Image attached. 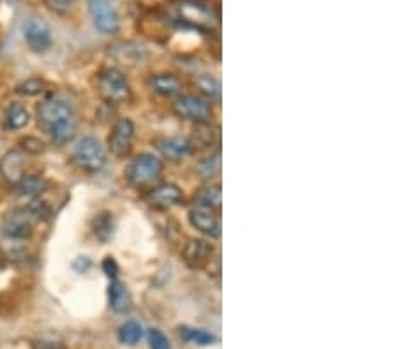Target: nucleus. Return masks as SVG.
Masks as SVG:
<instances>
[{
  "mask_svg": "<svg viewBox=\"0 0 397 349\" xmlns=\"http://www.w3.org/2000/svg\"><path fill=\"white\" fill-rule=\"evenodd\" d=\"M90 16L94 25L104 34H113L118 30V13L110 0H89Z\"/></svg>",
  "mask_w": 397,
  "mask_h": 349,
  "instance_id": "7",
  "label": "nucleus"
},
{
  "mask_svg": "<svg viewBox=\"0 0 397 349\" xmlns=\"http://www.w3.org/2000/svg\"><path fill=\"white\" fill-rule=\"evenodd\" d=\"M34 349H60V348L53 343H46V341H41V343H35Z\"/></svg>",
  "mask_w": 397,
  "mask_h": 349,
  "instance_id": "32",
  "label": "nucleus"
},
{
  "mask_svg": "<svg viewBox=\"0 0 397 349\" xmlns=\"http://www.w3.org/2000/svg\"><path fill=\"white\" fill-rule=\"evenodd\" d=\"M172 14L179 23L201 32H212L219 23L218 13L207 0H179L173 4Z\"/></svg>",
  "mask_w": 397,
  "mask_h": 349,
  "instance_id": "1",
  "label": "nucleus"
},
{
  "mask_svg": "<svg viewBox=\"0 0 397 349\" xmlns=\"http://www.w3.org/2000/svg\"><path fill=\"white\" fill-rule=\"evenodd\" d=\"M115 57H117V60H121L122 64L136 66V64H142L143 50L142 46H136L133 45V42H124V45L121 46H115Z\"/></svg>",
  "mask_w": 397,
  "mask_h": 349,
  "instance_id": "21",
  "label": "nucleus"
},
{
  "mask_svg": "<svg viewBox=\"0 0 397 349\" xmlns=\"http://www.w3.org/2000/svg\"><path fill=\"white\" fill-rule=\"evenodd\" d=\"M221 203H223V193L219 185H207L196 194V205H200V207L219 212L221 210Z\"/></svg>",
  "mask_w": 397,
  "mask_h": 349,
  "instance_id": "18",
  "label": "nucleus"
},
{
  "mask_svg": "<svg viewBox=\"0 0 397 349\" xmlns=\"http://www.w3.org/2000/svg\"><path fill=\"white\" fill-rule=\"evenodd\" d=\"M73 106L60 97H50L38 108V124L48 135H52L57 127L73 120Z\"/></svg>",
  "mask_w": 397,
  "mask_h": 349,
  "instance_id": "2",
  "label": "nucleus"
},
{
  "mask_svg": "<svg viewBox=\"0 0 397 349\" xmlns=\"http://www.w3.org/2000/svg\"><path fill=\"white\" fill-rule=\"evenodd\" d=\"M150 87L159 96H177L182 90V84L177 76L173 74H156V76L150 78Z\"/></svg>",
  "mask_w": 397,
  "mask_h": 349,
  "instance_id": "16",
  "label": "nucleus"
},
{
  "mask_svg": "<svg viewBox=\"0 0 397 349\" xmlns=\"http://www.w3.org/2000/svg\"><path fill=\"white\" fill-rule=\"evenodd\" d=\"M189 221L203 235L214 236V239H218L221 235V221H219L218 214L214 210H211V208L194 205L189 212Z\"/></svg>",
  "mask_w": 397,
  "mask_h": 349,
  "instance_id": "11",
  "label": "nucleus"
},
{
  "mask_svg": "<svg viewBox=\"0 0 397 349\" xmlns=\"http://www.w3.org/2000/svg\"><path fill=\"white\" fill-rule=\"evenodd\" d=\"M23 35L28 48L35 53H45L52 46V30L43 20L32 18L23 25Z\"/></svg>",
  "mask_w": 397,
  "mask_h": 349,
  "instance_id": "9",
  "label": "nucleus"
},
{
  "mask_svg": "<svg viewBox=\"0 0 397 349\" xmlns=\"http://www.w3.org/2000/svg\"><path fill=\"white\" fill-rule=\"evenodd\" d=\"M25 171V154L20 150H9L0 159V173L9 183L16 185L23 178Z\"/></svg>",
  "mask_w": 397,
  "mask_h": 349,
  "instance_id": "13",
  "label": "nucleus"
},
{
  "mask_svg": "<svg viewBox=\"0 0 397 349\" xmlns=\"http://www.w3.org/2000/svg\"><path fill=\"white\" fill-rule=\"evenodd\" d=\"M46 187H48V182H46L43 176L30 175L23 176V178L16 183V193L21 194V196H38Z\"/></svg>",
  "mask_w": 397,
  "mask_h": 349,
  "instance_id": "20",
  "label": "nucleus"
},
{
  "mask_svg": "<svg viewBox=\"0 0 397 349\" xmlns=\"http://www.w3.org/2000/svg\"><path fill=\"white\" fill-rule=\"evenodd\" d=\"M159 152L162 154V157H166L168 161H180L191 152L193 145L191 142H187L186 138H162L157 142Z\"/></svg>",
  "mask_w": 397,
  "mask_h": 349,
  "instance_id": "15",
  "label": "nucleus"
},
{
  "mask_svg": "<svg viewBox=\"0 0 397 349\" xmlns=\"http://www.w3.org/2000/svg\"><path fill=\"white\" fill-rule=\"evenodd\" d=\"M110 304L117 312H125L131 309V297H129V291L125 290L124 284H121L118 280H113L110 286Z\"/></svg>",
  "mask_w": 397,
  "mask_h": 349,
  "instance_id": "19",
  "label": "nucleus"
},
{
  "mask_svg": "<svg viewBox=\"0 0 397 349\" xmlns=\"http://www.w3.org/2000/svg\"><path fill=\"white\" fill-rule=\"evenodd\" d=\"M173 111L179 117L187 118V120H194L198 124L208 122L212 117V108L211 104L205 99H201L200 96H180L177 97L173 103Z\"/></svg>",
  "mask_w": 397,
  "mask_h": 349,
  "instance_id": "6",
  "label": "nucleus"
},
{
  "mask_svg": "<svg viewBox=\"0 0 397 349\" xmlns=\"http://www.w3.org/2000/svg\"><path fill=\"white\" fill-rule=\"evenodd\" d=\"M198 87L203 90L207 96L216 97V99H219V96H221V87H219V84L212 76H200V78H198Z\"/></svg>",
  "mask_w": 397,
  "mask_h": 349,
  "instance_id": "28",
  "label": "nucleus"
},
{
  "mask_svg": "<svg viewBox=\"0 0 397 349\" xmlns=\"http://www.w3.org/2000/svg\"><path fill=\"white\" fill-rule=\"evenodd\" d=\"M133 138H135V125L129 118H121L115 124L110 136V150L117 157H125L131 152Z\"/></svg>",
  "mask_w": 397,
  "mask_h": 349,
  "instance_id": "10",
  "label": "nucleus"
},
{
  "mask_svg": "<svg viewBox=\"0 0 397 349\" xmlns=\"http://www.w3.org/2000/svg\"><path fill=\"white\" fill-rule=\"evenodd\" d=\"M142 336H143L142 326H140V323L136 321H128L125 325L121 326V332H118V339H121L124 344H129V346L138 343V341L142 339Z\"/></svg>",
  "mask_w": 397,
  "mask_h": 349,
  "instance_id": "24",
  "label": "nucleus"
},
{
  "mask_svg": "<svg viewBox=\"0 0 397 349\" xmlns=\"http://www.w3.org/2000/svg\"><path fill=\"white\" fill-rule=\"evenodd\" d=\"M99 92L108 103H124L131 96V87L124 74L115 67H108L99 73Z\"/></svg>",
  "mask_w": 397,
  "mask_h": 349,
  "instance_id": "4",
  "label": "nucleus"
},
{
  "mask_svg": "<svg viewBox=\"0 0 397 349\" xmlns=\"http://www.w3.org/2000/svg\"><path fill=\"white\" fill-rule=\"evenodd\" d=\"M115 231V221H113V215L110 212H103V214L97 215L94 219V235L97 236L99 240L106 242V240L111 239Z\"/></svg>",
  "mask_w": 397,
  "mask_h": 349,
  "instance_id": "22",
  "label": "nucleus"
},
{
  "mask_svg": "<svg viewBox=\"0 0 397 349\" xmlns=\"http://www.w3.org/2000/svg\"><path fill=\"white\" fill-rule=\"evenodd\" d=\"M149 344L152 349H172L169 348L168 339L164 337V333L159 332L156 328H152L149 332Z\"/></svg>",
  "mask_w": 397,
  "mask_h": 349,
  "instance_id": "29",
  "label": "nucleus"
},
{
  "mask_svg": "<svg viewBox=\"0 0 397 349\" xmlns=\"http://www.w3.org/2000/svg\"><path fill=\"white\" fill-rule=\"evenodd\" d=\"M27 212L30 214V217L34 219V221H45V219L50 217V207L46 205V201L41 200L32 201L27 207Z\"/></svg>",
  "mask_w": 397,
  "mask_h": 349,
  "instance_id": "26",
  "label": "nucleus"
},
{
  "mask_svg": "<svg viewBox=\"0 0 397 349\" xmlns=\"http://www.w3.org/2000/svg\"><path fill=\"white\" fill-rule=\"evenodd\" d=\"M34 222L27 208H20V210H13L4 219L2 231L9 240H27L32 235Z\"/></svg>",
  "mask_w": 397,
  "mask_h": 349,
  "instance_id": "8",
  "label": "nucleus"
},
{
  "mask_svg": "<svg viewBox=\"0 0 397 349\" xmlns=\"http://www.w3.org/2000/svg\"><path fill=\"white\" fill-rule=\"evenodd\" d=\"M219 139V127H212L207 122L200 124L198 131H194V142L200 147H208Z\"/></svg>",
  "mask_w": 397,
  "mask_h": 349,
  "instance_id": "23",
  "label": "nucleus"
},
{
  "mask_svg": "<svg viewBox=\"0 0 397 349\" xmlns=\"http://www.w3.org/2000/svg\"><path fill=\"white\" fill-rule=\"evenodd\" d=\"M145 201L152 208L164 210V208H172L175 205H179L182 201V193L173 183H162V185L156 187V189H152L147 194Z\"/></svg>",
  "mask_w": 397,
  "mask_h": 349,
  "instance_id": "12",
  "label": "nucleus"
},
{
  "mask_svg": "<svg viewBox=\"0 0 397 349\" xmlns=\"http://www.w3.org/2000/svg\"><path fill=\"white\" fill-rule=\"evenodd\" d=\"M43 88H45V84H43L41 80H38V78H30V80L18 85L16 92L21 93V96H38V93L43 92Z\"/></svg>",
  "mask_w": 397,
  "mask_h": 349,
  "instance_id": "27",
  "label": "nucleus"
},
{
  "mask_svg": "<svg viewBox=\"0 0 397 349\" xmlns=\"http://www.w3.org/2000/svg\"><path fill=\"white\" fill-rule=\"evenodd\" d=\"M162 173V163L152 154H142L128 168V180L136 187L152 183Z\"/></svg>",
  "mask_w": 397,
  "mask_h": 349,
  "instance_id": "5",
  "label": "nucleus"
},
{
  "mask_svg": "<svg viewBox=\"0 0 397 349\" xmlns=\"http://www.w3.org/2000/svg\"><path fill=\"white\" fill-rule=\"evenodd\" d=\"M21 145H25L23 149L30 154H39V152H43V149H45L43 142H39V139H35V138L23 139V142H21Z\"/></svg>",
  "mask_w": 397,
  "mask_h": 349,
  "instance_id": "30",
  "label": "nucleus"
},
{
  "mask_svg": "<svg viewBox=\"0 0 397 349\" xmlns=\"http://www.w3.org/2000/svg\"><path fill=\"white\" fill-rule=\"evenodd\" d=\"M212 256V247L211 244L205 240H191L184 249V260L193 268H203Z\"/></svg>",
  "mask_w": 397,
  "mask_h": 349,
  "instance_id": "14",
  "label": "nucleus"
},
{
  "mask_svg": "<svg viewBox=\"0 0 397 349\" xmlns=\"http://www.w3.org/2000/svg\"><path fill=\"white\" fill-rule=\"evenodd\" d=\"M28 120H30V115H28L27 108L18 103L11 104L6 110V115H4V125L7 129H11V131L23 129L28 124Z\"/></svg>",
  "mask_w": 397,
  "mask_h": 349,
  "instance_id": "17",
  "label": "nucleus"
},
{
  "mask_svg": "<svg viewBox=\"0 0 397 349\" xmlns=\"http://www.w3.org/2000/svg\"><path fill=\"white\" fill-rule=\"evenodd\" d=\"M73 161L82 170L96 173L106 164V152L101 142L92 136H85L77 143L73 152Z\"/></svg>",
  "mask_w": 397,
  "mask_h": 349,
  "instance_id": "3",
  "label": "nucleus"
},
{
  "mask_svg": "<svg viewBox=\"0 0 397 349\" xmlns=\"http://www.w3.org/2000/svg\"><path fill=\"white\" fill-rule=\"evenodd\" d=\"M104 272H106L108 277H111V279H117V263L113 261V258H106L104 260V265H103Z\"/></svg>",
  "mask_w": 397,
  "mask_h": 349,
  "instance_id": "31",
  "label": "nucleus"
},
{
  "mask_svg": "<svg viewBox=\"0 0 397 349\" xmlns=\"http://www.w3.org/2000/svg\"><path fill=\"white\" fill-rule=\"evenodd\" d=\"M180 336L186 341L191 343H196L200 346H208V344L214 343V337L207 332H201V330H193V328H180Z\"/></svg>",
  "mask_w": 397,
  "mask_h": 349,
  "instance_id": "25",
  "label": "nucleus"
},
{
  "mask_svg": "<svg viewBox=\"0 0 397 349\" xmlns=\"http://www.w3.org/2000/svg\"><path fill=\"white\" fill-rule=\"evenodd\" d=\"M0 268H2V256H0Z\"/></svg>",
  "mask_w": 397,
  "mask_h": 349,
  "instance_id": "33",
  "label": "nucleus"
}]
</instances>
